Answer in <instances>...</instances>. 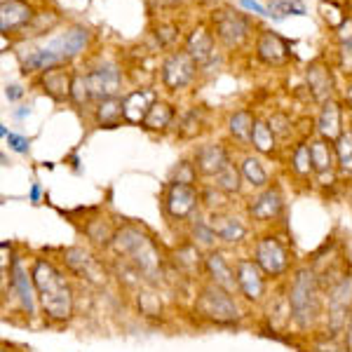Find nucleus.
I'll use <instances>...</instances> for the list:
<instances>
[{"instance_id":"obj_1","label":"nucleus","mask_w":352,"mask_h":352,"mask_svg":"<svg viewBox=\"0 0 352 352\" xmlns=\"http://www.w3.org/2000/svg\"><path fill=\"white\" fill-rule=\"evenodd\" d=\"M31 277L45 320L50 324L71 322L76 315V292L66 270H61L52 258L36 256L31 261Z\"/></svg>"},{"instance_id":"obj_2","label":"nucleus","mask_w":352,"mask_h":352,"mask_svg":"<svg viewBox=\"0 0 352 352\" xmlns=\"http://www.w3.org/2000/svg\"><path fill=\"white\" fill-rule=\"evenodd\" d=\"M111 252L118 258L127 261L148 285L157 287L164 280V256L155 237L144 226L132 223V221H124V223L118 226Z\"/></svg>"},{"instance_id":"obj_3","label":"nucleus","mask_w":352,"mask_h":352,"mask_svg":"<svg viewBox=\"0 0 352 352\" xmlns=\"http://www.w3.org/2000/svg\"><path fill=\"white\" fill-rule=\"evenodd\" d=\"M285 287L294 329H298L300 333H308L324 322V289L320 285V275H317L315 265L303 263L294 268Z\"/></svg>"},{"instance_id":"obj_4","label":"nucleus","mask_w":352,"mask_h":352,"mask_svg":"<svg viewBox=\"0 0 352 352\" xmlns=\"http://www.w3.org/2000/svg\"><path fill=\"white\" fill-rule=\"evenodd\" d=\"M192 315L212 327H240L244 312L237 294L221 289L212 282H202L192 300Z\"/></svg>"},{"instance_id":"obj_5","label":"nucleus","mask_w":352,"mask_h":352,"mask_svg":"<svg viewBox=\"0 0 352 352\" xmlns=\"http://www.w3.org/2000/svg\"><path fill=\"white\" fill-rule=\"evenodd\" d=\"M352 320V268L340 275L324 292V333L343 336Z\"/></svg>"},{"instance_id":"obj_6","label":"nucleus","mask_w":352,"mask_h":352,"mask_svg":"<svg viewBox=\"0 0 352 352\" xmlns=\"http://www.w3.org/2000/svg\"><path fill=\"white\" fill-rule=\"evenodd\" d=\"M252 258L261 265V270L268 275V280L277 282L292 272V252L285 237L277 232H261L254 240Z\"/></svg>"},{"instance_id":"obj_7","label":"nucleus","mask_w":352,"mask_h":352,"mask_svg":"<svg viewBox=\"0 0 352 352\" xmlns=\"http://www.w3.org/2000/svg\"><path fill=\"white\" fill-rule=\"evenodd\" d=\"M162 217L172 223H190V219H195L202 209V197L200 188L190 184H174L167 181L160 197Z\"/></svg>"},{"instance_id":"obj_8","label":"nucleus","mask_w":352,"mask_h":352,"mask_svg":"<svg viewBox=\"0 0 352 352\" xmlns=\"http://www.w3.org/2000/svg\"><path fill=\"white\" fill-rule=\"evenodd\" d=\"M5 282L3 289L5 294H10L16 305L21 308V312L31 320L36 317V305H38V296H36V287H33V277H31V268H26L24 258L19 254H14L10 258V270L5 268Z\"/></svg>"},{"instance_id":"obj_9","label":"nucleus","mask_w":352,"mask_h":352,"mask_svg":"<svg viewBox=\"0 0 352 352\" xmlns=\"http://www.w3.org/2000/svg\"><path fill=\"white\" fill-rule=\"evenodd\" d=\"M235 277L237 294L249 305H263L268 298V275L261 270V265L252 256L235 258Z\"/></svg>"},{"instance_id":"obj_10","label":"nucleus","mask_w":352,"mask_h":352,"mask_svg":"<svg viewBox=\"0 0 352 352\" xmlns=\"http://www.w3.org/2000/svg\"><path fill=\"white\" fill-rule=\"evenodd\" d=\"M212 26H214L212 28L214 36H217L221 45H226L228 50L242 47V45L249 41V31H252V24H249L247 14L237 12V10H232V8L214 10Z\"/></svg>"},{"instance_id":"obj_11","label":"nucleus","mask_w":352,"mask_h":352,"mask_svg":"<svg viewBox=\"0 0 352 352\" xmlns=\"http://www.w3.org/2000/svg\"><path fill=\"white\" fill-rule=\"evenodd\" d=\"M285 192L280 186H268L263 190H256V195L247 202V219L256 226H268L275 223L285 217Z\"/></svg>"},{"instance_id":"obj_12","label":"nucleus","mask_w":352,"mask_h":352,"mask_svg":"<svg viewBox=\"0 0 352 352\" xmlns=\"http://www.w3.org/2000/svg\"><path fill=\"white\" fill-rule=\"evenodd\" d=\"M195 76H197V61L186 50H179V52L164 56L160 66V80L164 85V89L181 92V89H186L195 80Z\"/></svg>"},{"instance_id":"obj_13","label":"nucleus","mask_w":352,"mask_h":352,"mask_svg":"<svg viewBox=\"0 0 352 352\" xmlns=\"http://www.w3.org/2000/svg\"><path fill=\"white\" fill-rule=\"evenodd\" d=\"M61 263L64 268L71 272L73 277H80V280H87L92 285H104L106 282V270L101 272V263L99 258L89 252L87 247H68L61 252Z\"/></svg>"},{"instance_id":"obj_14","label":"nucleus","mask_w":352,"mask_h":352,"mask_svg":"<svg viewBox=\"0 0 352 352\" xmlns=\"http://www.w3.org/2000/svg\"><path fill=\"white\" fill-rule=\"evenodd\" d=\"M89 89H92L94 104L104 99H113V96H120L122 89V68L113 61H104L92 71H87Z\"/></svg>"},{"instance_id":"obj_15","label":"nucleus","mask_w":352,"mask_h":352,"mask_svg":"<svg viewBox=\"0 0 352 352\" xmlns=\"http://www.w3.org/2000/svg\"><path fill=\"white\" fill-rule=\"evenodd\" d=\"M204 275H207V282H212V285L237 294L235 263L226 256L223 249L217 247V249H209V252L204 254ZM237 296H240V294H237Z\"/></svg>"},{"instance_id":"obj_16","label":"nucleus","mask_w":352,"mask_h":352,"mask_svg":"<svg viewBox=\"0 0 352 352\" xmlns=\"http://www.w3.org/2000/svg\"><path fill=\"white\" fill-rule=\"evenodd\" d=\"M310 144V160H312V176L320 181L322 186H327L324 181H333L338 172V157L336 148L331 141L322 139V136H312L308 139Z\"/></svg>"},{"instance_id":"obj_17","label":"nucleus","mask_w":352,"mask_h":352,"mask_svg":"<svg viewBox=\"0 0 352 352\" xmlns=\"http://www.w3.org/2000/svg\"><path fill=\"white\" fill-rule=\"evenodd\" d=\"M209 223H212L214 232H217L219 242L226 247H237L249 237V223L242 221L237 214L232 212H214L207 214Z\"/></svg>"},{"instance_id":"obj_18","label":"nucleus","mask_w":352,"mask_h":352,"mask_svg":"<svg viewBox=\"0 0 352 352\" xmlns=\"http://www.w3.org/2000/svg\"><path fill=\"white\" fill-rule=\"evenodd\" d=\"M195 169L200 174V179H217L221 169L230 162V153L223 144H202L197 146L195 155H192Z\"/></svg>"},{"instance_id":"obj_19","label":"nucleus","mask_w":352,"mask_h":352,"mask_svg":"<svg viewBox=\"0 0 352 352\" xmlns=\"http://www.w3.org/2000/svg\"><path fill=\"white\" fill-rule=\"evenodd\" d=\"M305 82H308V92L317 104H324V101L333 99V89H336V80H333V73L329 64L322 59L312 61L305 71Z\"/></svg>"},{"instance_id":"obj_20","label":"nucleus","mask_w":352,"mask_h":352,"mask_svg":"<svg viewBox=\"0 0 352 352\" xmlns=\"http://www.w3.org/2000/svg\"><path fill=\"white\" fill-rule=\"evenodd\" d=\"M157 101L155 89L139 87L132 89L129 94L122 96V111H124V122L129 124H144L146 116L153 109V104Z\"/></svg>"},{"instance_id":"obj_21","label":"nucleus","mask_w":352,"mask_h":352,"mask_svg":"<svg viewBox=\"0 0 352 352\" xmlns=\"http://www.w3.org/2000/svg\"><path fill=\"white\" fill-rule=\"evenodd\" d=\"M41 82V89L50 96L56 104H64V101H71V85H73V73L64 66L50 68V71L41 73L38 78Z\"/></svg>"},{"instance_id":"obj_22","label":"nucleus","mask_w":352,"mask_h":352,"mask_svg":"<svg viewBox=\"0 0 352 352\" xmlns=\"http://www.w3.org/2000/svg\"><path fill=\"white\" fill-rule=\"evenodd\" d=\"M186 52L197 61V66H207L217 56V43H214V31L209 26H195L186 38Z\"/></svg>"},{"instance_id":"obj_23","label":"nucleus","mask_w":352,"mask_h":352,"mask_svg":"<svg viewBox=\"0 0 352 352\" xmlns=\"http://www.w3.org/2000/svg\"><path fill=\"white\" fill-rule=\"evenodd\" d=\"M256 56L265 66H285L289 61V56H292V52H289L287 43L282 41L280 33L261 31V36L256 41Z\"/></svg>"},{"instance_id":"obj_24","label":"nucleus","mask_w":352,"mask_h":352,"mask_svg":"<svg viewBox=\"0 0 352 352\" xmlns=\"http://www.w3.org/2000/svg\"><path fill=\"white\" fill-rule=\"evenodd\" d=\"M265 320L272 329V333H285L287 329H292V308H289V298H287V287L282 285L272 296L265 298Z\"/></svg>"},{"instance_id":"obj_25","label":"nucleus","mask_w":352,"mask_h":352,"mask_svg":"<svg viewBox=\"0 0 352 352\" xmlns=\"http://www.w3.org/2000/svg\"><path fill=\"white\" fill-rule=\"evenodd\" d=\"M343 106L336 99H329L322 104L320 116H317V136L336 144L338 136L343 134Z\"/></svg>"},{"instance_id":"obj_26","label":"nucleus","mask_w":352,"mask_h":352,"mask_svg":"<svg viewBox=\"0 0 352 352\" xmlns=\"http://www.w3.org/2000/svg\"><path fill=\"white\" fill-rule=\"evenodd\" d=\"M33 8L26 0H5L3 8H0V31L8 36L12 31H19L31 24L33 19Z\"/></svg>"},{"instance_id":"obj_27","label":"nucleus","mask_w":352,"mask_h":352,"mask_svg":"<svg viewBox=\"0 0 352 352\" xmlns=\"http://www.w3.org/2000/svg\"><path fill=\"white\" fill-rule=\"evenodd\" d=\"M87 43H89V31H87V28H85V26H71L66 33H61L59 38H54V41L50 43V47H52L66 64V61L76 59V56L80 54L85 47H87Z\"/></svg>"},{"instance_id":"obj_28","label":"nucleus","mask_w":352,"mask_h":352,"mask_svg":"<svg viewBox=\"0 0 352 352\" xmlns=\"http://www.w3.org/2000/svg\"><path fill=\"white\" fill-rule=\"evenodd\" d=\"M19 64H21V71L28 76V73H45V71H50V68L64 66V59L47 45V47H38L26 54H19Z\"/></svg>"},{"instance_id":"obj_29","label":"nucleus","mask_w":352,"mask_h":352,"mask_svg":"<svg viewBox=\"0 0 352 352\" xmlns=\"http://www.w3.org/2000/svg\"><path fill=\"white\" fill-rule=\"evenodd\" d=\"M204 254L207 252H202L197 244H192L188 237H186V240L176 247L174 263L181 272L192 277V275H197V272H204Z\"/></svg>"},{"instance_id":"obj_30","label":"nucleus","mask_w":352,"mask_h":352,"mask_svg":"<svg viewBox=\"0 0 352 352\" xmlns=\"http://www.w3.org/2000/svg\"><path fill=\"white\" fill-rule=\"evenodd\" d=\"M116 230H118V226L113 223V221L101 219V217L85 221V226H82V232H85V237H87V242L96 249H111Z\"/></svg>"},{"instance_id":"obj_31","label":"nucleus","mask_w":352,"mask_h":352,"mask_svg":"<svg viewBox=\"0 0 352 352\" xmlns=\"http://www.w3.org/2000/svg\"><path fill=\"white\" fill-rule=\"evenodd\" d=\"M94 122L101 129H113L120 127L124 122V111H122V96H113V99H104L99 104H94Z\"/></svg>"},{"instance_id":"obj_32","label":"nucleus","mask_w":352,"mask_h":352,"mask_svg":"<svg viewBox=\"0 0 352 352\" xmlns=\"http://www.w3.org/2000/svg\"><path fill=\"white\" fill-rule=\"evenodd\" d=\"M254 124H256V118H254V113L247 111V109H240V111L230 113V118H228V134L240 146H252Z\"/></svg>"},{"instance_id":"obj_33","label":"nucleus","mask_w":352,"mask_h":352,"mask_svg":"<svg viewBox=\"0 0 352 352\" xmlns=\"http://www.w3.org/2000/svg\"><path fill=\"white\" fill-rule=\"evenodd\" d=\"M188 240L192 244H197V247L202 249V252H209V249H217V232H214L212 223H209V219L204 217V214L200 212L195 219H190L188 223Z\"/></svg>"},{"instance_id":"obj_34","label":"nucleus","mask_w":352,"mask_h":352,"mask_svg":"<svg viewBox=\"0 0 352 352\" xmlns=\"http://www.w3.org/2000/svg\"><path fill=\"white\" fill-rule=\"evenodd\" d=\"M240 172L244 176V184L252 186L254 190H263L270 186V174L265 164L256 155H244L240 162Z\"/></svg>"},{"instance_id":"obj_35","label":"nucleus","mask_w":352,"mask_h":352,"mask_svg":"<svg viewBox=\"0 0 352 352\" xmlns=\"http://www.w3.org/2000/svg\"><path fill=\"white\" fill-rule=\"evenodd\" d=\"M277 136L272 132L270 122L263 120V118H256V124H254V134H252V148L258 153V155L265 157H275L277 155Z\"/></svg>"},{"instance_id":"obj_36","label":"nucleus","mask_w":352,"mask_h":352,"mask_svg":"<svg viewBox=\"0 0 352 352\" xmlns=\"http://www.w3.org/2000/svg\"><path fill=\"white\" fill-rule=\"evenodd\" d=\"M176 118V109L169 101H160L157 99L155 104H153V109L148 111V116H146V120L141 127L146 129V132H164V129L172 127Z\"/></svg>"},{"instance_id":"obj_37","label":"nucleus","mask_w":352,"mask_h":352,"mask_svg":"<svg viewBox=\"0 0 352 352\" xmlns=\"http://www.w3.org/2000/svg\"><path fill=\"white\" fill-rule=\"evenodd\" d=\"M214 186H217V188L228 197L240 195L242 188H244V176L240 172V164H235L230 160L223 169H221V174L217 176V179H214Z\"/></svg>"},{"instance_id":"obj_38","label":"nucleus","mask_w":352,"mask_h":352,"mask_svg":"<svg viewBox=\"0 0 352 352\" xmlns=\"http://www.w3.org/2000/svg\"><path fill=\"white\" fill-rule=\"evenodd\" d=\"M289 169H292L294 176L298 179H310L312 176V160H310V144L308 141H298L292 151V157H289Z\"/></svg>"},{"instance_id":"obj_39","label":"nucleus","mask_w":352,"mask_h":352,"mask_svg":"<svg viewBox=\"0 0 352 352\" xmlns=\"http://www.w3.org/2000/svg\"><path fill=\"white\" fill-rule=\"evenodd\" d=\"M71 104L76 109H87L89 104H94L92 89H89L87 73H73V85H71Z\"/></svg>"},{"instance_id":"obj_40","label":"nucleus","mask_w":352,"mask_h":352,"mask_svg":"<svg viewBox=\"0 0 352 352\" xmlns=\"http://www.w3.org/2000/svg\"><path fill=\"white\" fill-rule=\"evenodd\" d=\"M204 122V111L202 109H188L184 116L179 118V124H176V134L184 136V139H192L197 132H200Z\"/></svg>"},{"instance_id":"obj_41","label":"nucleus","mask_w":352,"mask_h":352,"mask_svg":"<svg viewBox=\"0 0 352 352\" xmlns=\"http://www.w3.org/2000/svg\"><path fill=\"white\" fill-rule=\"evenodd\" d=\"M333 148H336V157H338V172L352 174V129H345V132L338 136Z\"/></svg>"},{"instance_id":"obj_42","label":"nucleus","mask_w":352,"mask_h":352,"mask_svg":"<svg viewBox=\"0 0 352 352\" xmlns=\"http://www.w3.org/2000/svg\"><path fill=\"white\" fill-rule=\"evenodd\" d=\"M200 197H202V207L207 209L209 214L228 212V200H230V197L223 195V192H221L214 184H209V186H204V188H200Z\"/></svg>"},{"instance_id":"obj_43","label":"nucleus","mask_w":352,"mask_h":352,"mask_svg":"<svg viewBox=\"0 0 352 352\" xmlns=\"http://www.w3.org/2000/svg\"><path fill=\"white\" fill-rule=\"evenodd\" d=\"M197 179H200V174H197L195 169V162L188 160V157H184V160H179L174 164L172 174H169V181H174V184H190L195 186Z\"/></svg>"},{"instance_id":"obj_44","label":"nucleus","mask_w":352,"mask_h":352,"mask_svg":"<svg viewBox=\"0 0 352 352\" xmlns=\"http://www.w3.org/2000/svg\"><path fill=\"white\" fill-rule=\"evenodd\" d=\"M289 14H305V5L300 0H268V16L282 19Z\"/></svg>"},{"instance_id":"obj_45","label":"nucleus","mask_w":352,"mask_h":352,"mask_svg":"<svg viewBox=\"0 0 352 352\" xmlns=\"http://www.w3.org/2000/svg\"><path fill=\"white\" fill-rule=\"evenodd\" d=\"M153 36H155V43L160 45V47H172V45L179 41L181 31L174 21H160V24L153 28Z\"/></svg>"},{"instance_id":"obj_46","label":"nucleus","mask_w":352,"mask_h":352,"mask_svg":"<svg viewBox=\"0 0 352 352\" xmlns=\"http://www.w3.org/2000/svg\"><path fill=\"white\" fill-rule=\"evenodd\" d=\"M272 132H275L277 141H287L289 136L294 134V120L287 116V113H272V116L268 118Z\"/></svg>"},{"instance_id":"obj_47","label":"nucleus","mask_w":352,"mask_h":352,"mask_svg":"<svg viewBox=\"0 0 352 352\" xmlns=\"http://www.w3.org/2000/svg\"><path fill=\"white\" fill-rule=\"evenodd\" d=\"M338 71L352 80V38L338 43Z\"/></svg>"},{"instance_id":"obj_48","label":"nucleus","mask_w":352,"mask_h":352,"mask_svg":"<svg viewBox=\"0 0 352 352\" xmlns=\"http://www.w3.org/2000/svg\"><path fill=\"white\" fill-rule=\"evenodd\" d=\"M5 141H8L10 148H12L14 153H21V155H28V151H31V139H26V136L10 132L8 136H5Z\"/></svg>"},{"instance_id":"obj_49","label":"nucleus","mask_w":352,"mask_h":352,"mask_svg":"<svg viewBox=\"0 0 352 352\" xmlns=\"http://www.w3.org/2000/svg\"><path fill=\"white\" fill-rule=\"evenodd\" d=\"M146 3L153 5V8L167 10V8H179V5H184L186 0H146Z\"/></svg>"},{"instance_id":"obj_50","label":"nucleus","mask_w":352,"mask_h":352,"mask_svg":"<svg viewBox=\"0 0 352 352\" xmlns=\"http://www.w3.org/2000/svg\"><path fill=\"white\" fill-rule=\"evenodd\" d=\"M5 96H8L10 101H19L21 96H24V87H19V85H8V87H5Z\"/></svg>"},{"instance_id":"obj_51","label":"nucleus","mask_w":352,"mask_h":352,"mask_svg":"<svg viewBox=\"0 0 352 352\" xmlns=\"http://www.w3.org/2000/svg\"><path fill=\"white\" fill-rule=\"evenodd\" d=\"M242 5H244V8H252L254 12H258V14L268 16V10H265V8H261V5H258V3H254V0H242Z\"/></svg>"},{"instance_id":"obj_52","label":"nucleus","mask_w":352,"mask_h":352,"mask_svg":"<svg viewBox=\"0 0 352 352\" xmlns=\"http://www.w3.org/2000/svg\"><path fill=\"white\" fill-rule=\"evenodd\" d=\"M41 195H43L41 186L33 184V188H31V202H33V204H38V202H41Z\"/></svg>"},{"instance_id":"obj_53","label":"nucleus","mask_w":352,"mask_h":352,"mask_svg":"<svg viewBox=\"0 0 352 352\" xmlns=\"http://www.w3.org/2000/svg\"><path fill=\"white\" fill-rule=\"evenodd\" d=\"M345 104H348V109L352 111V80L348 82V87H345Z\"/></svg>"},{"instance_id":"obj_54","label":"nucleus","mask_w":352,"mask_h":352,"mask_svg":"<svg viewBox=\"0 0 352 352\" xmlns=\"http://www.w3.org/2000/svg\"><path fill=\"white\" fill-rule=\"evenodd\" d=\"M14 116H16V118H26V116H31V109H28V106H24V109H21V111H16Z\"/></svg>"},{"instance_id":"obj_55","label":"nucleus","mask_w":352,"mask_h":352,"mask_svg":"<svg viewBox=\"0 0 352 352\" xmlns=\"http://www.w3.org/2000/svg\"><path fill=\"white\" fill-rule=\"evenodd\" d=\"M3 3H5V0H3Z\"/></svg>"}]
</instances>
